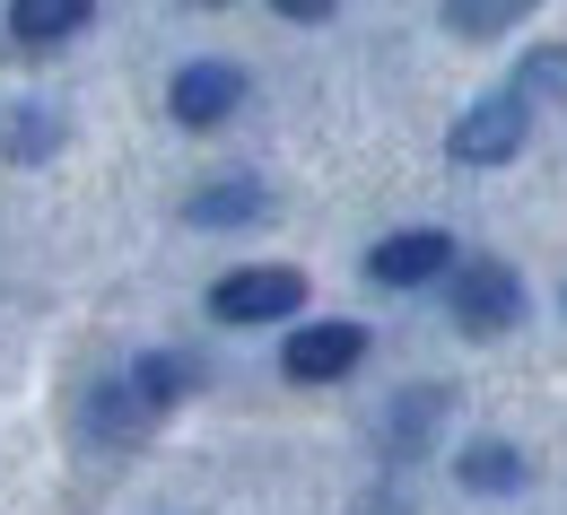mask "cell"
Returning <instances> with one entry per match:
<instances>
[{
  "label": "cell",
  "mask_w": 567,
  "mask_h": 515,
  "mask_svg": "<svg viewBox=\"0 0 567 515\" xmlns=\"http://www.w3.org/2000/svg\"><path fill=\"white\" fill-rule=\"evenodd\" d=\"M358 359H367V323H306V332H288V350H280L288 384H332Z\"/></svg>",
  "instance_id": "5b68a950"
},
{
  "label": "cell",
  "mask_w": 567,
  "mask_h": 515,
  "mask_svg": "<svg viewBox=\"0 0 567 515\" xmlns=\"http://www.w3.org/2000/svg\"><path fill=\"white\" fill-rule=\"evenodd\" d=\"M454 323L481 332V341L515 332V323H524V280H515L506 262H454Z\"/></svg>",
  "instance_id": "7a4b0ae2"
},
{
  "label": "cell",
  "mask_w": 567,
  "mask_h": 515,
  "mask_svg": "<svg viewBox=\"0 0 567 515\" xmlns=\"http://www.w3.org/2000/svg\"><path fill=\"white\" fill-rule=\"evenodd\" d=\"M262 210H271V202H262L254 184H210V193L184 202V219H193V227H245V219H262Z\"/></svg>",
  "instance_id": "7c38bea8"
},
{
  "label": "cell",
  "mask_w": 567,
  "mask_h": 515,
  "mask_svg": "<svg viewBox=\"0 0 567 515\" xmlns=\"http://www.w3.org/2000/svg\"><path fill=\"white\" fill-rule=\"evenodd\" d=\"M436 411H445V393H436V384L402 393V402H393V420H384V454H393V463H402V454H420L427 429H436Z\"/></svg>",
  "instance_id": "30bf717a"
},
{
  "label": "cell",
  "mask_w": 567,
  "mask_h": 515,
  "mask_svg": "<svg viewBox=\"0 0 567 515\" xmlns=\"http://www.w3.org/2000/svg\"><path fill=\"white\" fill-rule=\"evenodd\" d=\"M445 262H454V236H445V227H402V236H384V245L367 254V280H375V289H420Z\"/></svg>",
  "instance_id": "8992f818"
},
{
  "label": "cell",
  "mask_w": 567,
  "mask_h": 515,
  "mask_svg": "<svg viewBox=\"0 0 567 515\" xmlns=\"http://www.w3.org/2000/svg\"><path fill=\"white\" fill-rule=\"evenodd\" d=\"M96 27V9L87 0H9V44H27V53H53V44H71Z\"/></svg>",
  "instance_id": "52a82bcc"
},
{
  "label": "cell",
  "mask_w": 567,
  "mask_h": 515,
  "mask_svg": "<svg viewBox=\"0 0 567 515\" xmlns=\"http://www.w3.org/2000/svg\"><path fill=\"white\" fill-rule=\"evenodd\" d=\"M515 18H524L515 0H454V9H445V27H454V35H506Z\"/></svg>",
  "instance_id": "4fadbf2b"
},
{
  "label": "cell",
  "mask_w": 567,
  "mask_h": 515,
  "mask_svg": "<svg viewBox=\"0 0 567 515\" xmlns=\"http://www.w3.org/2000/svg\"><path fill=\"white\" fill-rule=\"evenodd\" d=\"M306 306V271H288V262H245V271H227L210 289V323H288Z\"/></svg>",
  "instance_id": "6da1fadb"
},
{
  "label": "cell",
  "mask_w": 567,
  "mask_h": 515,
  "mask_svg": "<svg viewBox=\"0 0 567 515\" xmlns=\"http://www.w3.org/2000/svg\"><path fill=\"white\" fill-rule=\"evenodd\" d=\"M524 114L533 105H567V44H542V53H524V71H515V87H506Z\"/></svg>",
  "instance_id": "8fae6325"
},
{
  "label": "cell",
  "mask_w": 567,
  "mask_h": 515,
  "mask_svg": "<svg viewBox=\"0 0 567 515\" xmlns=\"http://www.w3.org/2000/svg\"><path fill=\"white\" fill-rule=\"evenodd\" d=\"M202 384V359H175V350H148L141 368H132V402L141 411H175L184 393Z\"/></svg>",
  "instance_id": "ba28073f"
},
{
  "label": "cell",
  "mask_w": 567,
  "mask_h": 515,
  "mask_svg": "<svg viewBox=\"0 0 567 515\" xmlns=\"http://www.w3.org/2000/svg\"><path fill=\"white\" fill-rule=\"evenodd\" d=\"M454 481H463V490H481V498H506V490H524V454H515V445H497V437H481V445H463V454H454Z\"/></svg>",
  "instance_id": "9c48e42d"
},
{
  "label": "cell",
  "mask_w": 567,
  "mask_h": 515,
  "mask_svg": "<svg viewBox=\"0 0 567 515\" xmlns=\"http://www.w3.org/2000/svg\"><path fill=\"white\" fill-rule=\"evenodd\" d=\"M166 105H175L184 132H218V123L245 105V71H236V62H184L175 87H166Z\"/></svg>",
  "instance_id": "277c9868"
},
{
  "label": "cell",
  "mask_w": 567,
  "mask_h": 515,
  "mask_svg": "<svg viewBox=\"0 0 567 515\" xmlns=\"http://www.w3.org/2000/svg\"><path fill=\"white\" fill-rule=\"evenodd\" d=\"M524 132H533V114L497 87V96H481V105L454 123V141H445V148H454V166H506V157L524 148Z\"/></svg>",
  "instance_id": "3957f363"
}]
</instances>
